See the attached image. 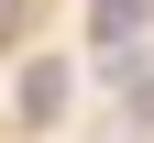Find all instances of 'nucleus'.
<instances>
[{
  "instance_id": "nucleus-1",
  "label": "nucleus",
  "mask_w": 154,
  "mask_h": 143,
  "mask_svg": "<svg viewBox=\"0 0 154 143\" xmlns=\"http://www.w3.org/2000/svg\"><path fill=\"white\" fill-rule=\"evenodd\" d=\"M55 110H66V55H33V66H22V121L44 132Z\"/></svg>"
},
{
  "instance_id": "nucleus-2",
  "label": "nucleus",
  "mask_w": 154,
  "mask_h": 143,
  "mask_svg": "<svg viewBox=\"0 0 154 143\" xmlns=\"http://www.w3.org/2000/svg\"><path fill=\"white\" fill-rule=\"evenodd\" d=\"M132 33H143V0H99V44L132 55Z\"/></svg>"
},
{
  "instance_id": "nucleus-3",
  "label": "nucleus",
  "mask_w": 154,
  "mask_h": 143,
  "mask_svg": "<svg viewBox=\"0 0 154 143\" xmlns=\"http://www.w3.org/2000/svg\"><path fill=\"white\" fill-rule=\"evenodd\" d=\"M22 11H33V0H0V33H11V22H22Z\"/></svg>"
}]
</instances>
